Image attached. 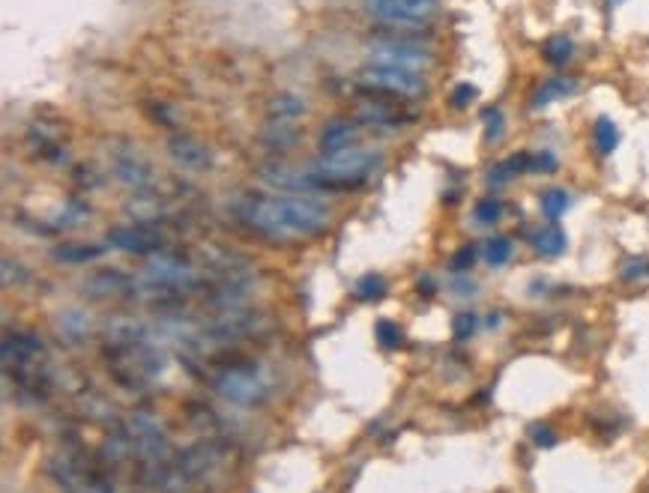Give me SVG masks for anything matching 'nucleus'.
I'll return each mask as SVG.
<instances>
[{"instance_id": "4be33fe9", "label": "nucleus", "mask_w": 649, "mask_h": 493, "mask_svg": "<svg viewBox=\"0 0 649 493\" xmlns=\"http://www.w3.org/2000/svg\"><path fill=\"white\" fill-rule=\"evenodd\" d=\"M356 299H362V302H371V299H383L386 296V278L383 275H377V272H368V275H362L359 281H356Z\"/></svg>"}, {"instance_id": "423d86ee", "label": "nucleus", "mask_w": 649, "mask_h": 493, "mask_svg": "<svg viewBox=\"0 0 649 493\" xmlns=\"http://www.w3.org/2000/svg\"><path fill=\"white\" fill-rule=\"evenodd\" d=\"M368 57L374 66H392V69H407V72H419L422 66L431 63V51L404 36H383L371 42Z\"/></svg>"}, {"instance_id": "0eeeda50", "label": "nucleus", "mask_w": 649, "mask_h": 493, "mask_svg": "<svg viewBox=\"0 0 649 493\" xmlns=\"http://www.w3.org/2000/svg\"><path fill=\"white\" fill-rule=\"evenodd\" d=\"M216 389H219L222 398L249 407V404H258V401L267 398L270 383H267V377H264V371L258 365H234V368L219 374Z\"/></svg>"}, {"instance_id": "2eb2a0df", "label": "nucleus", "mask_w": 649, "mask_h": 493, "mask_svg": "<svg viewBox=\"0 0 649 493\" xmlns=\"http://www.w3.org/2000/svg\"><path fill=\"white\" fill-rule=\"evenodd\" d=\"M575 90V81L572 78H548V81H542V87L533 93V108H545V105H551L554 99H560V96H569Z\"/></svg>"}, {"instance_id": "f8f14e48", "label": "nucleus", "mask_w": 649, "mask_h": 493, "mask_svg": "<svg viewBox=\"0 0 649 493\" xmlns=\"http://www.w3.org/2000/svg\"><path fill=\"white\" fill-rule=\"evenodd\" d=\"M168 153L186 171H204L210 165V150L201 141H195L192 135H174L168 141Z\"/></svg>"}, {"instance_id": "aec40b11", "label": "nucleus", "mask_w": 649, "mask_h": 493, "mask_svg": "<svg viewBox=\"0 0 649 493\" xmlns=\"http://www.w3.org/2000/svg\"><path fill=\"white\" fill-rule=\"evenodd\" d=\"M512 240L509 237H491L485 248H482V257H485V263L488 266H506L509 260H512Z\"/></svg>"}, {"instance_id": "2f4dec72", "label": "nucleus", "mask_w": 649, "mask_h": 493, "mask_svg": "<svg viewBox=\"0 0 649 493\" xmlns=\"http://www.w3.org/2000/svg\"><path fill=\"white\" fill-rule=\"evenodd\" d=\"M533 443H536V446H554V443H557V434H554L551 428H536V431H533Z\"/></svg>"}, {"instance_id": "393cba45", "label": "nucleus", "mask_w": 649, "mask_h": 493, "mask_svg": "<svg viewBox=\"0 0 649 493\" xmlns=\"http://www.w3.org/2000/svg\"><path fill=\"white\" fill-rule=\"evenodd\" d=\"M374 338H377V344H383V347H401V341H404L401 329H398L392 320H380V323L374 326Z\"/></svg>"}, {"instance_id": "5701e85b", "label": "nucleus", "mask_w": 649, "mask_h": 493, "mask_svg": "<svg viewBox=\"0 0 649 493\" xmlns=\"http://www.w3.org/2000/svg\"><path fill=\"white\" fill-rule=\"evenodd\" d=\"M500 216H503V201H497V198H485V201H479V204L473 207V222L482 225V228L497 225Z\"/></svg>"}, {"instance_id": "39448f33", "label": "nucleus", "mask_w": 649, "mask_h": 493, "mask_svg": "<svg viewBox=\"0 0 649 493\" xmlns=\"http://www.w3.org/2000/svg\"><path fill=\"white\" fill-rule=\"evenodd\" d=\"M365 9L386 27L410 30L428 24L437 15V0H365Z\"/></svg>"}, {"instance_id": "ddd939ff", "label": "nucleus", "mask_w": 649, "mask_h": 493, "mask_svg": "<svg viewBox=\"0 0 649 493\" xmlns=\"http://www.w3.org/2000/svg\"><path fill=\"white\" fill-rule=\"evenodd\" d=\"M353 141H356V126H353L350 120L335 117V120L326 123L324 132H321V153H324V156L341 153V150L353 147Z\"/></svg>"}, {"instance_id": "7c9ffc66", "label": "nucleus", "mask_w": 649, "mask_h": 493, "mask_svg": "<svg viewBox=\"0 0 649 493\" xmlns=\"http://www.w3.org/2000/svg\"><path fill=\"white\" fill-rule=\"evenodd\" d=\"M647 266V260H632V263L623 266V278H629V281H632V278H641V275L647 272Z\"/></svg>"}, {"instance_id": "f3484780", "label": "nucleus", "mask_w": 649, "mask_h": 493, "mask_svg": "<svg viewBox=\"0 0 649 493\" xmlns=\"http://www.w3.org/2000/svg\"><path fill=\"white\" fill-rule=\"evenodd\" d=\"M593 144L602 156H611L620 144V129L608 120V117H599L593 123Z\"/></svg>"}, {"instance_id": "f03ea898", "label": "nucleus", "mask_w": 649, "mask_h": 493, "mask_svg": "<svg viewBox=\"0 0 649 493\" xmlns=\"http://www.w3.org/2000/svg\"><path fill=\"white\" fill-rule=\"evenodd\" d=\"M3 374L6 380H15V389L30 395L33 401L51 392L45 347L33 332H9L3 338Z\"/></svg>"}, {"instance_id": "7ed1b4c3", "label": "nucleus", "mask_w": 649, "mask_h": 493, "mask_svg": "<svg viewBox=\"0 0 649 493\" xmlns=\"http://www.w3.org/2000/svg\"><path fill=\"white\" fill-rule=\"evenodd\" d=\"M380 165V153L368 147H347L341 153L324 156L312 171L315 192H347L359 189L368 174Z\"/></svg>"}, {"instance_id": "412c9836", "label": "nucleus", "mask_w": 649, "mask_h": 493, "mask_svg": "<svg viewBox=\"0 0 649 493\" xmlns=\"http://www.w3.org/2000/svg\"><path fill=\"white\" fill-rule=\"evenodd\" d=\"M105 248L99 246H84V243H72V246H60L54 251V260H63V263H87V260H96L102 257Z\"/></svg>"}, {"instance_id": "72a5a7b5", "label": "nucleus", "mask_w": 649, "mask_h": 493, "mask_svg": "<svg viewBox=\"0 0 649 493\" xmlns=\"http://www.w3.org/2000/svg\"><path fill=\"white\" fill-rule=\"evenodd\" d=\"M452 290H455V293H473V290H476V284H473V281H455V284H452Z\"/></svg>"}, {"instance_id": "473e14b6", "label": "nucleus", "mask_w": 649, "mask_h": 493, "mask_svg": "<svg viewBox=\"0 0 649 493\" xmlns=\"http://www.w3.org/2000/svg\"><path fill=\"white\" fill-rule=\"evenodd\" d=\"M434 287H437V284H434V278H431V275H425V278L419 281V293H425V296H431V293H434Z\"/></svg>"}, {"instance_id": "c756f323", "label": "nucleus", "mask_w": 649, "mask_h": 493, "mask_svg": "<svg viewBox=\"0 0 649 493\" xmlns=\"http://www.w3.org/2000/svg\"><path fill=\"white\" fill-rule=\"evenodd\" d=\"M557 171V156L554 153H533V174H551Z\"/></svg>"}, {"instance_id": "dca6fc26", "label": "nucleus", "mask_w": 649, "mask_h": 493, "mask_svg": "<svg viewBox=\"0 0 649 493\" xmlns=\"http://www.w3.org/2000/svg\"><path fill=\"white\" fill-rule=\"evenodd\" d=\"M542 54H545V60H548V63H554V66H563V63H569V60H572V54H575V42H572L566 33H554V36H548V39H545V45H542Z\"/></svg>"}, {"instance_id": "a211bd4d", "label": "nucleus", "mask_w": 649, "mask_h": 493, "mask_svg": "<svg viewBox=\"0 0 649 493\" xmlns=\"http://www.w3.org/2000/svg\"><path fill=\"white\" fill-rule=\"evenodd\" d=\"M306 114V102L294 93H282L270 102V117L273 120H294V117H303Z\"/></svg>"}, {"instance_id": "c85d7f7f", "label": "nucleus", "mask_w": 649, "mask_h": 493, "mask_svg": "<svg viewBox=\"0 0 649 493\" xmlns=\"http://www.w3.org/2000/svg\"><path fill=\"white\" fill-rule=\"evenodd\" d=\"M473 99H476V87H470V84H458V87L449 93V102H452L455 108H467Z\"/></svg>"}, {"instance_id": "f257e3e1", "label": "nucleus", "mask_w": 649, "mask_h": 493, "mask_svg": "<svg viewBox=\"0 0 649 493\" xmlns=\"http://www.w3.org/2000/svg\"><path fill=\"white\" fill-rule=\"evenodd\" d=\"M237 213L255 234L279 243L318 237L329 225V213L309 198H246Z\"/></svg>"}, {"instance_id": "1a4fd4ad", "label": "nucleus", "mask_w": 649, "mask_h": 493, "mask_svg": "<svg viewBox=\"0 0 649 493\" xmlns=\"http://www.w3.org/2000/svg\"><path fill=\"white\" fill-rule=\"evenodd\" d=\"M108 246L129 251V254H147L150 257V254L165 251L168 240L159 234V228H150V225H120V228L108 231Z\"/></svg>"}, {"instance_id": "9d476101", "label": "nucleus", "mask_w": 649, "mask_h": 493, "mask_svg": "<svg viewBox=\"0 0 649 493\" xmlns=\"http://www.w3.org/2000/svg\"><path fill=\"white\" fill-rule=\"evenodd\" d=\"M111 171L129 189L141 192V189L153 186V168H150V162L144 156H138V150H132V147H123V150L111 153Z\"/></svg>"}, {"instance_id": "9b49d317", "label": "nucleus", "mask_w": 649, "mask_h": 493, "mask_svg": "<svg viewBox=\"0 0 649 493\" xmlns=\"http://www.w3.org/2000/svg\"><path fill=\"white\" fill-rule=\"evenodd\" d=\"M359 114H362L365 123H374V126H404V123L416 120V111H407L392 96H380V102L359 105Z\"/></svg>"}, {"instance_id": "6e6552de", "label": "nucleus", "mask_w": 649, "mask_h": 493, "mask_svg": "<svg viewBox=\"0 0 649 493\" xmlns=\"http://www.w3.org/2000/svg\"><path fill=\"white\" fill-rule=\"evenodd\" d=\"M144 281L153 284V287H162V290H192L198 284V275L183 257L159 251V254L147 257Z\"/></svg>"}, {"instance_id": "20e7f679", "label": "nucleus", "mask_w": 649, "mask_h": 493, "mask_svg": "<svg viewBox=\"0 0 649 493\" xmlns=\"http://www.w3.org/2000/svg\"><path fill=\"white\" fill-rule=\"evenodd\" d=\"M359 84L368 93L392 96V99H413V96L425 93V78L419 72L392 69V66H374V63L359 72Z\"/></svg>"}, {"instance_id": "b1692460", "label": "nucleus", "mask_w": 649, "mask_h": 493, "mask_svg": "<svg viewBox=\"0 0 649 493\" xmlns=\"http://www.w3.org/2000/svg\"><path fill=\"white\" fill-rule=\"evenodd\" d=\"M261 141L270 144L273 150H285V147H291V144L297 141V132L279 123V126H267L264 135H261Z\"/></svg>"}, {"instance_id": "4468645a", "label": "nucleus", "mask_w": 649, "mask_h": 493, "mask_svg": "<svg viewBox=\"0 0 649 493\" xmlns=\"http://www.w3.org/2000/svg\"><path fill=\"white\" fill-rule=\"evenodd\" d=\"M566 243L569 240H566V231L560 225H545V228H539L533 234V248H536L539 257H557V254H563Z\"/></svg>"}, {"instance_id": "a878e982", "label": "nucleus", "mask_w": 649, "mask_h": 493, "mask_svg": "<svg viewBox=\"0 0 649 493\" xmlns=\"http://www.w3.org/2000/svg\"><path fill=\"white\" fill-rule=\"evenodd\" d=\"M482 117H485V138H488V144H497L503 138V126H506L500 108H488Z\"/></svg>"}, {"instance_id": "bb28decb", "label": "nucleus", "mask_w": 649, "mask_h": 493, "mask_svg": "<svg viewBox=\"0 0 649 493\" xmlns=\"http://www.w3.org/2000/svg\"><path fill=\"white\" fill-rule=\"evenodd\" d=\"M476 257H479V248L476 246H464L455 251V257L449 260V269L452 272H458V275H464V272H470V266L476 263Z\"/></svg>"}, {"instance_id": "6ab92c4d", "label": "nucleus", "mask_w": 649, "mask_h": 493, "mask_svg": "<svg viewBox=\"0 0 649 493\" xmlns=\"http://www.w3.org/2000/svg\"><path fill=\"white\" fill-rule=\"evenodd\" d=\"M539 207H542V213H545L551 222H557V219L572 207V195H569L566 189H548V192L542 195Z\"/></svg>"}, {"instance_id": "cd10ccee", "label": "nucleus", "mask_w": 649, "mask_h": 493, "mask_svg": "<svg viewBox=\"0 0 649 493\" xmlns=\"http://www.w3.org/2000/svg\"><path fill=\"white\" fill-rule=\"evenodd\" d=\"M476 329H479V317H476V314H470V311H464V314H458V317L452 320V335H455L458 341L470 338Z\"/></svg>"}]
</instances>
